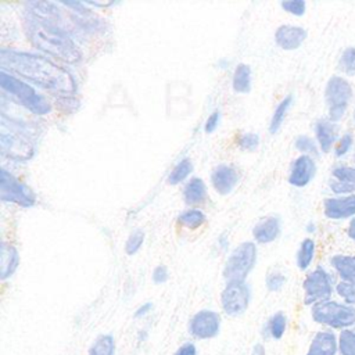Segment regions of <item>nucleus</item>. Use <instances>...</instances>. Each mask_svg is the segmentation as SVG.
Returning a JSON list of instances; mask_svg holds the SVG:
<instances>
[{"instance_id":"nucleus-1","label":"nucleus","mask_w":355,"mask_h":355,"mask_svg":"<svg viewBox=\"0 0 355 355\" xmlns=\"http://www.w3.org/2000/svg\"><path fill=\"white\" fill-rule=\"evenodd\" d=\"M0 65L57 94L68 96L76 89L72 75L43 55L1 50Z\"/></svg>"},{"instance_id":"nucleus-2","label":"nucleus","mask_w":355,"mask_h":355,"mask_svg":"<svg viewBox=\"0 0 355 355\" xmlns=\"http://www.w3.org/2000/svg\"><path fill=\"white\" fill-rule=\"evenodd\" d=\"M28 36L37 49L68 64H75L80 60V50L78 46L68 35L57 28L32 21L28 24Z\"/></svg>"},{"instance_id":"nucleus-3","label":"nucleus","mask_w":355,"mask_h":355,"mask_svg":"<svg viewBox=\"0 0 355 355\" xmlns=\"http://www.w3.org/2000/svg\"><path fill=\"white\" fill-rule=\"evenodd\" d=\"M311 318L323 329L340 333L355 327V306L331 298L311 306Z\"/></svg>"},{"instance_id":"nucleus-4","label":"nucleus","mask_w":355,"mask_h":355,"mask_svg":"<svg viewBox=\"0 0 355 355\" xmlns=\"http://www.w3.org/2000/svg\"><path fill=\"white\" fill-rule=\"evenodd\" d=\"M0 86L11 96L18 98L24 107H26L29 111L35 114L43 115L51 111V104L44 96H42L36 89H33L26 82L7 73L3 69L0 71Z\"/></svg>"},{"instance_id":"nucleus-5","label":"nucleus","mask_w":355,"mask_h":355,"mask_svg":"<svg viewBox=\"0 0 355 355\" xmlns=\"http://www.w3.org/2000/svg\"><path fill=\"white\" fill-rule=\"evenodd\" d=\"M257 244L252 241H243L234 247L223 265L222 276L225 282H245L257 263Z\"/></svg>"},{"instance_id":"nucleus-6","label":"nucleus","mask_w":355,"mask_h":355,"mask_svg":"<svg viewBox=\"0 0 355 355\" xmlns=\"http://www.w3.org/2000/svg\"><path fill=\"white\" fill-rule=\"evenodd\" d=\"M354 97V90L349 80L340 75H333L324 87V100L327 105V118L338 122L347 114Z\"/></svg>"},{"instance_id":"nucleus-7","label":"nucleus","mask_w":355,"mask_h":355,"mask_svg":"<svg viewBox=\"0 0 355 355\" xmlns=\"http://www.w3.org/2000/svg\"><path fill=\"white\" fill-rule=\"evenodd\" d=\"M336 283L333 275L324 268V266H316L311 272L306 273L302 282V291H304V304L308 305L309 308L331 300L334 290H336Z\"/></svg>"},{"instance_id":"nucleus-8","label":"nucleus","mask_w":355,"mask_h":355,"mask_svg":"<svg viewBox=\"0 0 355 355\" xmlns=\"http://www.w3.org/2000/svg\"><path fill=\"white\" fill-rule=\"evenodd\" d=\"M251 301V288L245 282H229L220 291V306L225 315L237 318L243 315Z\"/></svg>"},{"instance_id":"nucleus-9","label":"nucleus","mask_w":355,"mask_h":355,"mask_svg":"<svg viewBox=\"0 0 355 355\" xmlns=\"http://www.w3.org/2000/svg\"><path fill=\"white\" fill-rule=\"evenodd\" d=\"M0 200L12 202L19 207H32L36 202V196L25 183L19 182L14 175L4 168L0 171Z\"/></svg>"},{"instance_id":"nucleus-10","label":"nucleus","mask_w":355,"mask_h":355,"mask_svg":"<svg viewBox=\"0 0 355 355\" xmlns=\"http://www.w3.org/2000/svg\"><path fill=\"white\" fill-rule=\"evenodd\" d=\"M222 329V319L216 311L200 309L189 320V334L200 341L215 338Z\"/></svg>"},{"instance_id":"nucleus-11","label":"nucleus","mask_w":355,"mask_h":355,"mask_svg":"<svg viewBox=\"0 0 355 355\" xmlns=\"http://www.w3.org/2000/svg\"><path fill=\"white\" fill-rule=\"evenodd\" d=\"M323 214L327 219L343 220L355 216V194L333 196L323 201Z\"/></svg>"},{"instance_id":"nucleus-12","label":"nucleus","mask_w":355,"mask_h":355,"mask_svg":"<svg viewBox=\"0 0 355 355\" xmlns=\"http://www.w3.org/2000/svg\"><path fill=\"white\" fill-rule=\"evenodd\" d=\"M315 175H316V162L313 157L301 154L293 161L287 179L291 186L302 189L313 180Z\"/></svg>"},{"instance_id":"nucleus-13","label":"nucleus","mask_w":355,"mask_h":355,"mask_svg":"<svg viewBox=\"0 0 355 355\" xmlns=\"http://www.w3.org/2000/svg\"><path fill=\"white\" fill-rule=\"evenodd\" d=\"M304 355H338V333L330 329L318 330Z\"/></svg>"},{"instance_id":"nucleus-14","label":"nucleus","mask_w":355,"mask_h":355,"mask_svg":"<svg viewBox=\"0 0 355 355\" xmlns=\"http://www.w3.org/2000/svg\"><path fill=\"white\" fill-rule=\"evenodd\" d=\"M308 33L302 26L297 25H280L275 32V43L283 50H297L305 42Z\"/></svg>"},{"instance_id":"nucleus-15","label":"nucleus","mask_w":355,"mask_h":355,"mask_svg":"<svg viewBox=\"0 0 355 355\" xmlns=\"http://www.w3.org/2000/svg\"><path fill=\"white\" fill-rule=\"evenodd\" d=\"M240 175L233 165H218L211 173V183L216 193L226 196L229 194L239 183Z\"/></svg>"},{"instance_id":"nucleus-16","label":"nucleus","mask_w":355,"mask_h":355,"mask_svg":"<svg viewBox=\"0 0 355 355\" xmlns=\"http://www.w3.org/2000/svg\"><path fill=\"white\" fill-rule=\"evenodd\" d=\"M315 140L319 150L324 154L330 153L338 140V126L329 118H322L315 122Z\"/></svg>"},{"instance_id":"nucleus-17","label":"nucleus","mask_w":355,"mask_h":355,"mask_svg":"<svg viewBox=\"0 0 355 355\" xmlns=\"http://www.w3.org/2000/svg\"><path fill=\"white\" fill-rule=\"evenodd\" d=\"M0 146H1V153L7 157L28 159L33 154V148L31 147V144L25 141L24 137L14 133L8 135L3 132L0 136Z\"/></svg>"},{"instance_id":"nucleus-18","label":"nucleus","mask_w":355,"mask_h":355,"mask_svg":"<svg viewBox=\"0 0 355 355\" xmlns=\"http://www.w3.org/2000/svg\"><path fill=\"white\" fill-rule=\"evenodd\" d=\"M280 230V219L276 216H268L254 226L252 237L258 244H269L279 237Z\"/></svg>"},{"instance_id":"nucleus-19","label":"nucleus","mask_w":355,"mask_h":355,"mask_svg":"<svg viewBox=\"0 0 355 355\" xmlns=\"http://www.w3.org/2000/svg\"><path fill=\"white\" fill-rule=\"evenodd\" d=\"M330 266L338 280L355 284V254H334L330 258Z\"/></svg>"},{"instance_id":"nucleus-20","label":"nucleus","mask_w":355,"mask_h":355,"mask_svg":"<svg viewBox=\"0 0 355 355\" xmlns=\"http://www.w3.org/2000/svg\"><path fill=\"white\" fill-rule=\"evenodd\" d=\"M19 265V252L18 250L8 243H1L0 247V279H10L18 269Z\"/></svg>"},{"instance_id":"nucleus-21","label":"nucleus","mask_w":355,"mask_h":355,"mask_svg":"<svg viewBox=\"0 0 355 355\" xmlns=\"http://www.w3.org/2000/svg\"><path fill=\"white\" fill-rule=\"evenodd\" d=\"M287 326H288V319H287L286 313L282 311H277L265 322L263 330H262L263 337L279 341L286 334Z\"/></svg>"},{"instance_id":"nucleus-22","label":"nucleus","mask_w":355,"mask_h":355,"mask_svg":"<svg viewBox=\"0 0 355 355\" xmlns=\"http://www.w3.org/2000/svg\"><path fill=\"white\" fill-rule=\"evenodd\" d=\"M184 202L189 205H200L207 200V186L201 178H191L183 190Z\"/></svg>"},{"instance_id":"nucleus-23","label":"nucleus","mask_w":355,"mask_h":355,"mask_svg":"<svg viewBox=\"0 0 355 355\" xmlns=\"http://www.w3.org/2000/svg\"><path fill=\"white\" fill-rule=\"evenodd\" d=\"M315 254H316V243L313 239L306 237L300 243V247L297 250L295 254V265L300 270L305 272L309 269V266L312 265L313 259H315Z\"/></svg>"},{"instance_id":"nucleus-24","label":"nucleus","mask_w":355,"mask_h":355,"mask_svg":"<svg viewBox=\"0 0 355 355\" xmlns=\"http://www.w3.org/2000/svg\"><path fill=\"white\" fill-rule=\"evenodd\" d=\"M233 90L237 93H248L251 89V68L248 64L240 62L234 72L232 79Z\"/></svg>"},{"instance_id":"nucleus-25","label":"nucleus","mask_w":355,"mask_h":355,"mask_svg":"<svg viewBox=\"0 0 355 355\" xmlns=\"http://www.w3.org/2000/svg\"><path fill=\"white\" fill-rule=\"evenodd\" d=\"M115 338L110 333L100 334L90 345L87 355H115Z\"/></svg>"},{"instance_id":"nucleus-26","label":"nucleus","mask_w":355,"mask_h":355,"mask_svg":"<svg viewBox=\"0 0 355 355\" xmlns=\"http://www.w3.org/2000/svg\"><path fill=\"white\" fill-rule=\"evenodd\" d=\"M291 104H293V96H291V94H287V96L277 104V107H276V110H275V112H273V115H272L270 123H269V132H270L272 135H275V133L280 129V126L283 125V122H284V119H286V115H287V112H288Z\"/></svg>"},{"instance_id":"nucleus-27","label":"nucleus","mask_w":355,"mask_h":355,"mask_svg":"<svg viewBox=\"0 0 355 355\" xmlns=\"http://www.w3.org/2000/svg\"><path fill=\"white\" fill-rule=\"evenodd\" d=\"M178 225L194 230L197 227H200L204 222H205V215L202 211L197 209V208H191L187 211H183L179 216H178Z\"/></svg>"},{"instance_id":"nucleus-28","label":"nucleus","mask_w":355,"mask_h":355,"mask_svg":"<svg viewBox=\"0 0 355 355\" xmlns=\"http://www.w3.org/2000/svg\"><path fill=\"white\" fill-rule=\"evenodd\" d=\"M193 171V164L189 158H183L180 159L173 169L171 171L169 176H168V183L169 184H179L182 183Z\"/></svg>"},{"instance_id":"nucleus-29","label":"nucleus","mask_w":355,"mask_h":355,"mask_svg":"<svg viewBox=\"0 0 355 355\" xmlns=\"http://www.w3.org/2000/svg\"><path fill=\"white\" fill-rule=\"evenodd\" d=\"M338 69L347 76H355V46L345 47L338 58Z\"/></svg>"},{"instance_id":"nucleus-30","label":"nucleus","mask_w":355,"mask_h":355,"mask_svg":"<svg viewBox=\"0 0 355 355\" xmlns=\"http://www.w3.org/2000/svg\"><path fill=\"white\" fill-rule=\"evenodd\" d=\"M338 355H355V329L338 333Z\"/></svg>"},{"instance_id":"nucleus-31","label":"nucleus","mask_w":355,"mask_h":355,"mask_svg":"<svg viewBox=\"0 0 355 355\" xmlns=\"http://www.w3.org/2000/svg\"><path fill=\"white\" fill-rule=\"evenodd\" d=\"M294 147L297 151H300L302 155H309V157H315L319 154V146L316 143L315 139L306 136V135H300L297 136L295 141H294Z\"/></svg>"},{"instance_id":"nucleus-32","label":"nucleus","mask_w":355,"mask_h":355,"mask_svg":"<svg viewBox=\"0 0 355 355\" xmlns=\"http://www.w3.org/2000/svg\"><path fill=\"white\" fill-rule=\"evenodd\" d=\"M334 294L340 298V301L355 306V284L344 280H338L336 283Z\"/></svg>"},{"instance_id":"nucleus-33","label":"nucleus","mask_w":355,"mask_h":355,"mask_svg":"<svg viewBox=\"0 0 355 355\" xmlns=\"http://www.w3.org/2000/svg\"><path fill=\"white\" fill-rule=\"evenodd\" d=\"M286 283H287V277L279 269L269 270L265 276V286H266L268 291H270V293L280 291L286 286Z\"/></svg>"},{"instance_id":"nucleus-34","label":"nucleus","mask_w":355,"mask_h":355,"mask_svg":"<svg viewBox=\"0 0 355 355\" xmlns=\"http://www.w3.org/2000/svg\"><path fill=\"white\" fill-rule=\"evenodd\" d=\"M331 178L349 184H355V165H337L331 171Z\"/></svg>"},{"instance_id":"nucleus-35","label":"nucleus","mask_w":355,"mask_h":355,"mask_svg":"<svg viewBox=\"0 0 355 355\" xmlns=\"http://www.w3.org/2000/svg\"><path fill=\"white\" fill-rule=\"evenodd\" d=\"M354 146V135L351 132H345L344 135H341L333 148V153L337 158H341L344 155H347L351 148Z\"/></svg>"},{"instance_id":"nucleus-36","label":"nucleus","mask_w":355,"mask_h":355,"mask_svg":"<svg viewBox=\"0 0 355 355\" xmlns=\"http://www.w3.org/2000/svg\"><path fill=\"white\" fill-rule=\"evenodd\" d=\"M144 237H146V234H144V232L140 230V229L132 232V233L129 234L126 243H125V252H126L128 255H135V254L141 248L143 241H144Z\"/></svg>"},{"instance_id":"nucleus-37","label":"nucleus","mask_w":355,"mask_h":355,"mask_svg":"<svg viewBox=\"0 0 355 355\" xmlns=\"http://www.w3.org/2000/svg\"><path fill=\"white\" fill-rule=\"evenodd\" d=\"M259 144V136L255 135V133H241L239 137H237V146L240 150H244V151H254Z\"/></svg>"},{"instance_id":"nucleus-38","label":"nucleus","mask_w":355,"mask_h":355,"mask_svg":"<svg viewBox=\"0 0 355 355\" xmlns=\"http://www.w3.org/2000/svg\"><path fill=\"white\" fill-rule=\"evenodd\" d=\"M282 8L295 17H301L306 11V3L304 0H284L280 3Z\"/></svg>"},{"instance_id":"nucleus-39","label":"nucleus","mask_w":355,"mask_h":355,"mask_svg":"<svg viewBox=\"0 0 355 355\" xmlns=\"http://www.w3.org/2000/svg\"><path fill=\"white\" fill-rule=\"evenodd\" d=\"M329 187L336 196L355 194V184H349V183H345V182H341V180H336L333 178L329 182Z\"/></svg>"},{"instance_id":"nucleus-40","label":"nucleus","mask_w":355,"mask_h":355,"mask_svg":"<svg viewBox=\"0 0 355 355\" xmlns=\"http://www.w3.org/2000/svg\"><path fill=\"white\" fill-rule=\"evenodd\" d=\"M168 279H169V270H168L166 265L159 263L158 266L154 268V270H153V282H154L155 284H162V283H165Z\"/></svg>"},{"instance_id":"nucleus-41","label":"nucleus","mask_w":355,"mask_h":355,"mask_svg":"<svg viewBox=\"0 0 355 355\" xmlns=\"http://www.w3.org/2000/svg\"><path fill=\"white\" fill-rule=\"evenodd\" d=\"M173 355H198V349L193 341H184L176 348Z\"/></svg>"},{"instance_id":"nucleus-42","label":"nucleus","mask_w":355,"mask_h":355,"mask_svg":"<svg viewBox=\"0 0 355 355\" xmlns=\"http://www.w3.org/2000/svg\"><path fill=\"white\" fill-rule=\"evenodd\" d=\"M219 119H220V112H219L218 110H215V111L208 116V119H207V122H205V126H204L205 132H207V133H212V132L218 128Z\"/></svg>"},{"instance_id":"nucleus-43","label":"nucleus","mask_w":355,"mask_h":355,"mask_svg":"<svg viewBox=\"0 0 355 355\" xmlns=\"http://www.w3.org/2000/svg\"><path fill=\"white\" fill-rule=\"evenodd\" d=\"M151 309H153V304H151V302H144V304H141V305L135 311V318H141V316L147 315Z\"/></svg>"},{"instance_id":"nucleus-44","label":"nucleus","mask_w":355,"mask_h":355,"mask_svg":"<svg viewBox=\"0 0 355 355\" xmlns=\"http://www.w3.org/2000/svg\"><path fill=\"white\" fill-rule=\"evenodd\" d=\"M251 355H266L265 344H262V343L254 344L252 348H251Z\"/></svg>"},{"instance_id":"nucleus-45","label":"nucleus","mask_w":355,"mask_h":355,"mask_svg":"<svg viewBox=\"0 0 355 355\" xmlns=\"http://www.w3.org/2000/svg\"><path fill=\"white\" fill-rule=\"evenodd\" d=\"M347 236L349 237V240H352L355 243V216L352 219H349V222H348Z\"/></svg>"},{"instance_id":"nucleus-46","label":"nucleus","mask_w":355,"mask_h":355,"mask_svg":"<svg viewBox=\"0 0 355 355\" xmlns=\"http://www.w3.org/2000/svg\"><path fill=\"white\" fill-rule=\"evenodd\" d=\"M354 119H355V111H354Z\"/></svg>"},{"instance_id":"nucleus-47","label":"nucleus","mask_w":355,"mask_h":355,"mask_svg":"<svg viewBox=\"0 0 355 355\" xmlns=\"http://www.w3.org/2000/svg\"><path fill=\"white\" fill-rule=\"evenodd\" d=\"M354 329H355V327H354Z\"/></svg>"},{"instance_id":"nucleus-48","label":"nucleus","mask_w":355,"mask_h":355,"mask_svg":"<svg viewBox=\"0 0 355 355\" xmlns=\"http://www.w3.org/2000/svg\"><path fill=\"white\" fill-rule=\"evenodd\" d=\"M354 158H355V157H354Z\"/></svg>"}]
</instances>
